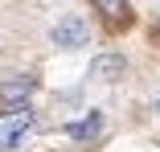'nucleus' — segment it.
Masks as SVG:
<instances>
[{"label":"nucleus","mask_w":160,"mask_h":152,"mask_svg":"<svg viewBox=\"0 0 160 152\" xmlns=\"http://www.w3.org/2000/svg\"><path fill=\"white\" fill-rule=\"evenodd\" d=\"M49 41L58 49H82L90 41V21L82 13H66V17H58L53 29H49Z\"/></svg>","instance_id":"nucleus-1"},{"label":"nucleus","mask_w":160,"mask_h":152,"mask_svg":"<svg viewBox=\"0 0 160 152\" xmlns=\"http://www.w3.org/2000/svg\"><path fill=\"white\" fill-rule=\"evenodd\" d=\"M33 90H37V78H33V74L8 78L4 86H0V115H12V111L29 107V95H33Z\"/></svg>","instance_id":"nucleus-2"},{"label":"nucleus","mask_w":160,"mask_h":152,"mask_svg":"<svg viewBox=\"0 0 160 152\" xmlns=\"http://www.w3.org/2000/svg\"><path fill=\"white\" fill-rule=\"evenodd\" d=\"M29 128H33V111H29V107H21L12 115H0V148H4V152L21 148V140H25Z\"/></svg>","instance_id":"nucleus-3"},{"label":"nucleus","mask_w":160,"mask_h":152,"mask_svg":"<svg viewBox=\"0 0 160 152\" xmlns=\"http://www.w3.org/2000/svg\"><path fill=\"white\" fill-rule=\"evenodd\" d=\"M94 82H103V86H111V82H123L127 78V58L123 53H99V58H90V70H86Z\"/></svg>","instance_id":"nucleus-4"},{"label":"nucleus","mask_w":160,"mask_h":152,"mask_svg":"<svg viewBox=\"0 0 160 152\" xmlns=\"http://www.w3.org/2000/svg\"><path fill=\"white\" fill-rule=\"evenodd\" d=\"M94 4V13H99L111 29H127L136 21V13H132V4H127V0H90Z\"/></svg>","instance_id":"nucleus-5"},{"label":"nucleus","mask_w":160,"mask_h":152,"mask_svg":"<svg viewBox=\"0 0 160 152\" xmlns=\"http://www.w3.org/2000/svg\"><path fill=\"white\" fill-rule=\"evenodd\" d=\"M99 128H103V115H99V111H90L86 119H78V124H70L66 132H70L74 140H90V136H99Z\"/></svg>","instance_id":"nucleus-6"},{"label":"nucleus","mask_w":160,"mask_h":152,"mask_svg":"<svg viewBox=\"0 0 160 152\" xmlns=\"http://www.w3.org/2000/svg\"><path fill=\"white\" fill-rule=\"evenodd\" d=\"M156 111H160V99H156Z\"/></svg>","instance_id":"nucleus-7"},{"label":"nucleus","mask_w":160,"mask_h":152,"mask_svg":"<svg viewBox=\"0 0 160 152\" xmlns=\"http://www.w3.org/2000/svg\"><path fill=\"white\" fill-rule=\"evenodd\" d=\"M156 33H160V25H156Z\"/></svg>","instance_id":"nucleus-8"}]
</instances>
